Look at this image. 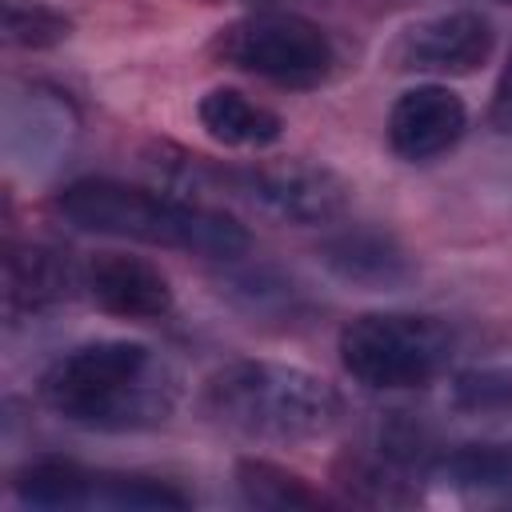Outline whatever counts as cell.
Instances as JSON below:
<instances>
[{
    "instance_id": "18",
    "label": "cell",
    "mask_w": 512,
    "mask_h": 512,
    "mask_svg": "<svg viewBox=\"0 0 512 512\" xmlns=\"http://www.w3.org/2000/svg\"><path fill=\"white\" fill-rule=\"evenodd\" d=\"M452 404L460 412H512V376L504 372H460L452 380Z\"/></svg>"
},
{
    "instance_id": "13",
    "label": "cell",
    "mask_w": 512,
    "mask_h": 512,
    "mask_svg": "<svg viewBox=\"0 0 512 512\" xmlns=\"http://www.w3.org/2000/svg\"><path fill=\"white\" fill-rule=\"evenodd\" d=\"M12 496L28 508H72L96 496V476L76 460L40 456L12 476Z\"/></svg>"
},
{
    "instance_id": "17",
    "label": "cell",
    "mask_w": 512,
    "mask_h": 512,
    "mask_svg": "<svg viewBox=\"0 0 512 512\" xmlns=\"http://www.w3.org/2000/svg\"><path fill=\"white\" fill-rule=\"evenodd\" d=\"M96 500L116 508H188L192 496L180 492L172 480L140 476V472H112L96 476Z\"/></svg>"
},
{
    "instance_id": "15",
    "label": "cell",
    "mask_w": 512,
    "mask_h": 512,
    "mask_svg": "<svg viewBox=\"0 0 512 512\" xmlns=\"http://www.w3.org/2000/svg\"><path fill=\"white\" fill-rule=\"evenodd\" d=\"M436 476L452 488H504L512 484V444H456L436 460Z\"/></svg>"
},
{
    "instance_id": "14",
    "label": "cell",
    "mask_w": 512,
    "mask_h": 512,
    "mask_svg": "<svg viewBox=\"0 0 512 512\" xmlns=\"http://www.w3.org/2000/svg\"><path fill=\"white\" fill-rule=\"evenodd\" d=\"M236 484L244 492L248 504L256 508H276V512H292V508H320L324 496L316 488H308L304 476L288 472L284 464L260 460V456H244L236 460Z\"/></svg>"
},
{
    "instance_id": "9",
    "label": "cell",
    "mask_w": 512,
    "mask_h": 512,
    "mask_svg": "<svg viewBox=\"0 0 512 512\" xmlns=\"http://www.w3.org/2000/svg\"><path fill=\"white\" fill-rule=\"evenodd\" d=\"M84 284H88V296L108 316H120V320H160L172 312L168 276L144 256L100 252L88 264Z\"/></svg>"
},
{
    "instance_id": "6",
    "label": "cell",
    "mask_w": 512,
    "mask_h": 512,
    "mask_svg": "<svg viewBox=\"0 0 512 512\" xmlns=\"http://www.w3.org/2000/svg\"><path fill=\"white\" fill-rule=\"evenodd\" d=\"M220 188L236 192L240 200H248L252 208L284 220V224H300V228H320L332 224L336 216H344L348 208V184L344 176H336L324 164L312 160H264L252 168H236V172H220Z\"/></svg>"
},
{
    "instance_id": "4",
    "label": "cell",
    "mask_w": 512,
    "mask_h": 512,
    "mask_svg": "<svg viewBox=\"0 0 512 512\" xmlns=\"http://www.w3.org/2000/svg\"><path fill=\"white\" fill-rule=\"evenodd\" d=\"M344 372L376 392L432 384L452 360V332L424 312H364L340 328Z\"/></svg>"
},
{
    "instance_id": "5",
    "label": "cell",
    "mask_w": 512,
    "mask_h": 512,
    "mask_svg": "<svg viewBox=\"0 0 512 512\" xmlns=\"http://www.w3.org/2000/svg\"><path fill=\"white\" fill-rule=\"evenodd\" d=\"M212 60L252 72L260 80L284 84V88H316L336 68V44L332 36L300 16V12H248L232 24H224L212 44Z\"/></svg>"
},
{
    "instance_id": "7",
    "label": "cell",
    "mask_w": 512,
    "mask_h": 512,
    "mask_svg": "<svg viewBox=\"0 0 512 512\" xmlns=\"http://www.w3.org/2000/svg\"><path fill=\"white\" fill-rule=\"evenodd\" d=\"M496 48V28L476 8H448L404 24L384 48L392 72H428V76H468Z\"/></svg>"
},
{
    "instance_id": "19",
    "label": "cell",
    "mask_w": 512,
    "mask_h": 512,
    "mask_svg": "<svg viewBox=\"0 0 512 512\" xmlns=\"http://www.w3.org/2000/svg\"><path fill=\"white\" fill-rule=\"evenodd\" d=\"M488 124L496 132H512V52L500 68V80H496V92H492V104H488Z\"/></svg>"
},
{
    "instance_id": "16",
    "label": "cell",
    "mask_w": 512,
    "mask_h": 512,
    "mask_svg": "<svg viewBox=\"0 0 512 512\" xmlns=\"http://www.w3.org/2000/svg\"><path fill=\"white\" fill-rule=\"evenodd\" d=\"M72 20L40 0H4V40L16 48H52L68 40Z\"/></svg>"
},
{
    "instance_id": "1",
    "label": "cell",
    "mask_w": 512,
    "mask_h": 512,
    "mask_svg": "<svg viewBox=\"0 0 512 512\" xmlns=\"http://www.w3.org/2000/svg\"><path fill=\"white\" fill-rule=\"evenodd\" d=\"M52 212L80 232L120 236L152 248H176L204 260H236L252 244L248 228L224 208L104 176L64 184L52 196Z\"/></svg>"
},
{
    "instance_id": "3",
    "label": "cell",
    "mask_w": 512,
    "mask_h": 512,
    "mask_svg": "<svg viewBox=\"0 0 512 512\" xmlns=\"http://www.w3.org/2000/svg\"><path fill=\"white\" fill-rule=\"evenodd\" d=\"M40 400L60 420L96 432L152 428L172 412V388L152 380V352L140 340L76 344L40 376Z\"/></svg>"
},
{
    "instance_id": "10",
    "label": "cell",
    "mask_w": 512,
    "mask_h": 512,
    "mask_svg": "<svg viewBox=\"0 0 512 512\" xmlns=\"http://www.w3.org/2000/svg\"><path fill=\"white\" fill-rule=\"evenodd\" d=\"M320 264L360 288H400L412 276V260L384 228H344L320 244Z\"/></svg>"
},
{
    "instance_id": "8",
    "label": "cell",
    "mask_w": 512,
    "mask_h": 512,
    "mask_svg": "<svg viewBox=\"0 0 512 512\" xmlns=\"http://www.w3.org/2000/svg\"><path fill=\"white\" fill-rule=\"evenodd\" d=\"M468 128V108L448 84H416L396 96L388 112V148L408 160H432L448 152Z\"/></svg>"
},
{
    "instance_id": "2",
    "label": "cell",
    "mask_w": 512,
    "mask_h": 512,
    "mask_svg": "<svg viewBox=\"0 0 512 512\" xmlns=\"http://www.w3.org/2000/svg\"><path fill=\"white\" fill-rule=\"evenodd\" d=\"M200 408L224 432L256 444H300L328 436L344 396L312 368L284 360H232L204 380Z\"/></svg>"
},
{
    "instance_id": "11",
    "label": "cell",
    "mask_w": 512,
    "mask_h": 512,
    "mask_svg": "<svg viewBox=\"0 0 512 512\" xmlns=\"http://www.w3.org/2000/svg\"><path fill=\"white\" fill-rule=\"evenodd\" d=\"M196 120L212 140H220L228 148H268L284 136V120L272 108H264L252 96H244L240 88H224V84L208 88L200 96Z\"/></svg>"
},
{
    "instance_id": "12",
    "label": "cell",
    "mask_w": 512,
    "mask_h": 512,
    "mask_svg": "<svg viewBox=\"0 0 512 512\" xmlns=\"http://www.w3.org/2000/svg\"><path fill=\"white\" fill-rule=\"evenodd\" d=\"M72 284V268L68 260H60V252L40 248V244H24V248H8L4 256V304L8 316L20 312H40L56 300L68 296Z\"/></svg>"
}]
</instances>
